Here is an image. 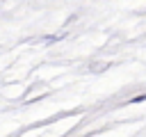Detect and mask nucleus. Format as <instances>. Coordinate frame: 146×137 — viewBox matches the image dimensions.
<instances>
[{
  "mask_svg": "<svg viewBox=\"0 0 146 137\" xmlns=\"http://www.w3.org/2000/svg\"><path fill=\"white\" fill-rule=\"evenodd\" d=\"M141 100H146V94H141V96H137V98H132L130 103H141Z\"/></svg>",
  "mask_w": 146,
  "mask_h": 137,
  "instance_id": "f257e3e1",
  "label": "nucleus"
}]
</instances>
